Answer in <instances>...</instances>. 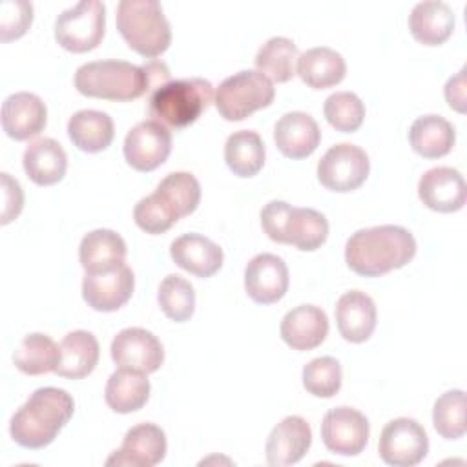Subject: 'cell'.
<instances>
[{
    "mask_svg": "<svg viewBox=\"0 0 467 467\" xmlns=\"http://www.w3.org/2000/svg\"><path fill=\"white\" fill-rule=\"evenodd\" d=\"M416 254L412 234L396 224H381L354 232L345 244V261L363 277H378L405 266Z\"/></svg>",
    "mask_w": 467,
    "mask_h": 467,
    "instance_id": "cell-1",
    "label": "cell"
},
{
    "mask_svg": "<svg viewBox=\"0 0 467 467\" xmlns=\"http://www.w3.org/2000/svg\"><path fill=\"white\" fill-rule=\"evenodd\" d=\"M73 398L57 387L36 389L13 414L11 438L26 449L47 447L73 416Z\"/></svg>",
    "mask_w": 467,
    "mask_h": 467,
    "instance_id": "cell-2",
    "label": "cell"
},
{
    "mask_svg": "<svg viewBox=\"0 0 467 467\" xmlns=\"http://www.w3.org/2000/svg\"><path fill=\"white\" fill-rule=\"evenodd\" d=\"M261 226L265 234L283 244L297 250H317L328 237L327 217L314 208H297L285 201H270L261 210Z\"/></svg>",
    "mask_w": 467,
    "mask_h": 467,
    "instance_id": "cell-3",
    "label": "cell"
},
{
    "mask_svg": "<svg viewBox=\"0 0 467 467\" xmlns=\"http://www.w3.org/2000/svg\"><path fill=\"white\" fill-rule=\"evenodd\" d=\"M75 88L86 97L126 102L148 91V78L142 66L124 60H93L75 71Z\"/></svg>",
    "mask_w": 467,
    "mask_h": 467,
    "instance_id": "cell-4",
    "label": "cell"
},
{
    "mask_svg": "<svg viewBox=\"0 0 467 467\" xmlns=\"http://www.w3.org/2000/svg\"><path fill=\"white\" fill-rule=\"evenodd\" d=\"M213 100V86L206 78H179L157 88L150 95V115L166 128L193 124Z\"/></svg>",
    "mask_w": 467,
    "mask_h": 467,
    "instance_id": "cell-5",
    "label": "cell"
},
{
    "mask_svg": "<svg viewBox=\"0 0 467 467\" xmlns=\"http://www.w3.org/2000/svg\"><path fill=\"white\" fill-rule=\"evenodd\" d=\"M115 16L119 33L139 55L153 58L170 47V22L157 0H122Z\"/></svg>",
    "mask_w": 467,
    "mask_h": 467,
    "instance_id": "cell-6",
    "label": "cell"
},
{
    "mask_svg": "<svg viewBox=\"0 0 467 467\" xmlns=\"http://www.w3.org/2000/svg\"><path fill=\"white\" fill-rule=\"evenodd\" d=\"M275 89L268 77L257 69H244L224 78L215 95V108L224 120L237 122L274 102Z\"/></svg>",
    "mask_w": 467,
    "mask_h": 467,
    "instance_id": "cell-7",
    "label": "cell"
},
{
    "mask_svg": "<svg viewBox=\"0 0 467 467\" xmlns=\"http://www.w3.org/2000/svg\"><path fill=\"white\" fill-rule=\"evenodd\" d=\"M106 31V7L99 0H82L62 11L55 22V40L71 53L95 49Z\"/></svg>",
    "mask_w": 467,
    "mask_h": 467,
    "instance_id": "cell-8",
    "label": "cell"
},
{
    "mask_svg": "<svg viewBox=\"0 0 467 467\" xmlns=\"http://www.w3.org/2000/svg\"><path fill=\"white\" fill-rule=\"evenodd\" d=\"M370 171V161L363 148L348 142L336 144L317 162L319 182L332 192L358 190Z\"/></svg>",
    "mask_w": 467,
    "mask_h": 467,
    "instance_id": "cell-9",
    "label": "cell"
},
{
    "mask_svg": "<svg viewBox=\"0 0 467 467\" xmlns=\"http://www.w3.org/2000/svg\"><path fill=\"white\" fill-rule=\"evenodd\" d=\"M378 452L392 467L418 465L429 452L427 432L412 418H396L383 427Z\"/></svg>",
    "mask_w": 467,
    "mask_h": 467,
    "instance_id": "cell-10",
    "label": "cell"
},
{
    "mask_svg": "<svg viewBox=\"0 0 467 467\" xmlns=\"http://www.w3.org/2000/svg\"><path fill=\"white\" fill-rule=\"evenodd\" d=\"M368 420L352 407L330 409L321 421L325 447L339 456H356L368 443Z\"/></svg>",
    "mask_w": 467,
    "mask_h": 467,
    "instance_id": "cell-11",
    "label": "cell"
},
{
    "mask_svg": "<svg viewBox=\"0 0 467 467\" xmlns=\"http://www.w3.org/2000/svg\"><path fill=\"white\" fill-rule=\"evenodd\" d=\"M111 359L119 368L151 374L161 368L164 350L155 334L140 327L122 328L111 341Z\"/></svg>",
    "mask_w": 467,
    "mask_h": 467,
    "instance_id": "cell-12",
    "label": "cell"
},
{
    "mask_svg": "<svg viewBox=\"0 0 467 467\" xmlns=\"http://www.w3.org/2000/svg\"><path fill=\"white\" fill-rule=\"evenodd\" d=\"M171 151L170 130L150 119L133 126L124 139L126 162L137 171H151L159 168Z\"/></svg>",
    "mask_w": 467,
    "mask_h": 467,
    "instance_id": "cell-13",
    "label": "cell"
},
{
    "mask_svg": "<svg viewBox=\"0 0 467 467\" xmlns=\"http://www.w3.org/2000/svg\"><path fill=\"white\" fill-rule=\"evenodd\" d=\"M166 456V434L155 423H139L131 427L119 451H115L106 465L119 467H153Z\"/></svg>",
    "mask_w": 467,
    "mask_h": 467,
    "instance_id": "cell-14",
    "label": "cell"
},
{
    "mask_svg": "<svg viewBox=\"0 0 467 467\" xmlns=\"http://www.w3.org/2000/svg\"><path fill=\"white\" fill-rule=\"evenodd\" d=\"M135 275L128 265L109 272L88 274L82 279V297L93 310L115 312L131 297Z\"/></svg>",
    "mask_w": 467,
    "mask_h": 467,
    "instance_id": "cell-15",
    "label": "cell"
},
{
    "mask_svg": "<svg viewBox=\"0 0 467 467\" xmlns=\"http://www.w3.org/2000/svg\"><path fill=\"white\" fill-rule=\"evenodd\" d=\"M286 263L274 254H257L244 268V290L259 305L277 303L288 290Z\"/></svg>",
    "mask_w": 467,
    "mask_h": 467,
    "instance_id": "cell-16",
    "label": "cell"
},
{
    "mask_svg": "<svg viewBox=\"0 0 467 467\" xmlns=\"http://www.w3.org/2000/svg\"><path fill=\"white\" fill-rule=\"evenodd\" d=\"M418 195L427 208L441 213H452L462 210L465 204V181L458 170L436 166L420 177Z\"/></svg>",
    "mask_w": 467,
    "mask_h": 467,
    "instance_id": "cell-17",
    "label": "cell"
},
{
    "mask_svg": "<svg viewBox=\"0 0 467 467\" xmlns=\"http://www.w3.org/2000/svg\"><path fill=\"white\" fill-rule=\"evenodd\" d=\"M312 443V431L305 418L286 416L268 434L265 452L272 467H286L297 463Z\"/></svg>",
    "mask_w": 467,
    "mask_h": 467,
    "instance_id": "cell-18",
    "label": "cell"
},
{
    "mask_svg": "<svg viewBox=\"0 0 467 467\" xmlns=\"http://www.w3.org/2000/svg\"><path fill=\"white\" fill-rule=\"evenodd\" d=\"M46 122V104L35 93H13L2 104V130L15 140H27L38 135Z\"/></svg>",
    "mask_w": 467,
    "mask_h": 467,
    "instance_id": "cell-19",
    "label": "cell"
},
{
    "mask_svg": "<svg viewBox=\"0 0 467 467\" xmlns=\"http://www.w3.org/2000/svg\"><path fill=\"white\" fill-rule=\"evenodd\" d=\"M279 334L294 350H312L325 341L328 334V317L316 305H299L285 314Z\"/></svg>",
    "mask_w": 467,
    "mask_h": 467,
    "instance_id": "cell-20",
    "label": "cell"
},
{
    "mask_svg": "<svg viewBox=\"0 0 467 467\" xmlns=\"http://www.w3.org/2000/svg\"><path fill=\"white\" fill-rule=\"evenodd\" d=\"M277 150L288 159H305L316 151L321 140V130L314 117L305 111L285 113L274 128Z\"/></svg>",
    "mask_w": 467,
    "mask_h": 467,
    "instance_id": "cell-21",
    "label": "cell"
},
{
    "mask_svg": "<svg viewBox=\"0 0 467 467\" xmlns=\"http://www.w3.org/2000/svg\"><path fill=\"white\" fill-rule=\"evenodd\" d=\"M376 305L361 290L345 292L336 303L337 330L350 343L367 341L376 328Z\"/></svg>",
    "mask_w": 467,
    "mask_h": 467,
    "instance_id": "cell-22",
    "label": "cell"
},
{
    "mask_svg": "<svg viewBox=\"0 0 467 467\" xmlns=\"http://www.w3.org/2000/svg\"><path fill=\"white\" fill-rule=\"evenodd\" d=\"M170 255L177 266L197 275L212 277L223 266V250L201 234H184L170 246Z\"/></svg>",
    "mask_w": 467,
    "mask_h": 467,
    "instance_id": "cell-23",
    "label": "cell"
},
{
    "mask_svg": "<svg viewBox=\"0 0 467 467\" xmlns=\"http://www.w3.org/2000/svg\"><path fill=\"white\" fill-rule=\"evenodd\" d=\"M78 259L88 274L109 272L124 265L126 243L124 239L108 228H97L88 232L78 246Z\"/></svg>",
    "mask_w": 467,
    "mask_h": 467,
    "instance_id": "cell-24",
    "label": "cell"
},
{
    "mask_svg": "<svg viewBox=\"0 0 467 467\" xmlns=\"http://www.w3.org/2000/svg\"><path fill=\"white\" fill-rule=\"evenodd\" d=\"M24 171L38 186H51L66 175L67 155L64 148L49 137L33 140L22 157Z\"/></svg>",
    "mask_w": 467,
    "mask_h": 467,
    "instance_id": "cell-25",
    "label": "cell"
},
{
    "mask_svg": "<svg viewBox=\"0 0 467 467\" xmlns=\"http://www.w3.org/2000/svg\"><path fill=\"white\" fill-rule=\"evenodd\" d=\"M410 35L423 46L443 44L454 29V13L445 2H420L409 15Z\"/></svg>",
    "mask_w": 467,
    "mask_h": 467,
    "instance_id": "cell-26",
    "label": "cell"
},
{
    "mask_svg": "<svg viewBox=\"0 0 467 467\" xmlns=\"http://www.w3.org/2000/svg\"><path fill=\"white\" fill-rule=\"evenodd\" d=\"M347 64L336 49L319 46L306 49L297 58V75L312 89H327L345 78Z\"/></svg>",
    "mask_w": 467,
    "mask_h": 467,
    "instance_id": "cell-27",
    "label": "cell"
},
{
    "mask_svg": "<svg viewBox=\"0 0 467 467\" xmlns=\"http://www.w3.org/2000/svg\"><path fill=\"white\" fill-rule=\"evenodd\" d=\"M99 356L97 337L88 330H73L60 341V361L55 372L69 379L86 378L97 367Z\"/></svg>",
    "mask_w": 467,
    "mask_h": 467,
    "instance_id": "cell-28",
    "label": "cell"
},
{
    "mask_svg": "<svg viewBox=\"0 0 467 467\" xmlns=\"http://www.w3.org/2000/svg\"><path fill=\"white\" fill-rule=\"evenodd\" d=\"M67 135L78 150L97 153L111 144L115 128L108 113L97 109H80L67 120Z\"/></svg>",
    "mask_w": 467,
    "mask_h": 467,
    "instance_id": "cell-29",
    "label": "cell"
},
{
    "mask_svg": "<svg viewBox=\"0 0 467 467\" xmlns=\"http://www.w3.org/2000/svg\"><path fill=\"white\" fill-rule=\"evenodd\" d=\"M148 374L119 368L115 370L106 383L104 398L111 410L119 414H130L142 409L150 398V381Z\"/></svg>",
    "mask_w": 467,
    "mask_h": 467,
    "instance_id": "cell-30",
    "label": "cell"
},
{
    "mask_svg": "<svg viewBox=\"0 0 467 467\" xmlns=\"http://www.w3.org/2000/svg\"><path fill=\"white\" fill-rule=\"evenodd\" d=\"M454 128L440 115H421L418 117L410 130L409 140L412 150L425 159H438L447 155L454 146Z\"/></svg>",
    "mask_w": 467,
    "mask_h": 467,
    "instance_id": "cell-31",
    "label": "cell"
},
{
    "mask_svg": "<svg viewBox=\"0 0 467 467\" xmlns=\"http://www.w3.org/2000/svg\"><path fill=\"white\" fill-rule=\"evenodd\" d=\"M265 144L252 130L234 131L224 144V161L237 177H254L265 166Z\"/></svg>",
    "mask_w": 467,
    "mask_h": 467,
    "instance_id": "cell-32",
    "label": "cell"
},
{
    "mask_svg": "<svg viewBox=\"0 0 467 467\" xmlns=\"http://www.w3.org/2000/svg\"><path fill=\"white\" fill-rule=\"evenodd\" d=\"M60 361V345L49 336L35 332L27 334L13 354L15 367L29 376L55 372Z\"/></svg>",
    "mask_w": 467,
    "mask_h": 467,
    "instance_id": "cell-33",
    "label": "cell"
},
{
    "mask_svg": "<svg viewBox=\"0 0 467 467\" xmlns=\"http://www.w3.org/2000/svg\"><path fill=\"white\" fill-rule=\"evenodd\" d=\"M297 46L286 36L268 38L255 55V67L270 80L283 84L297 73Z\"/></svg>",
    "mask_w": 467,
    "mask_h": 467,
    "instance_id": "cell-34",
    "label": "cell"
},
{
    "mask_svg": "<svg viewBox=\"0 0 467 467\" xmlns=\"http://www.w3.org/2000/svg\"><path fill=\"white\" fill-rule=\"evenodd\" d=\"M155 192L168 202L177 217L190 215L197 210L201 201V184L188 171L168 173L155 188Z\"/></svg>",
    "mask_w": 467,
    "mask_h": 467,
    "instance_id": "cell-35",
    "label": "cell"
},
{
    "mask_svg": "<svg viewBox=\"0 0 467 467\" xmlns=\"http://www.w3.org/2000/svg\"><path fill=\"white\" fill-rule=\"evenodd\" d=\"M161 310L175 323H184L195 310V292L190 281L181 275L170 274L161 281L157 294Z\"/></svg>",
    "mask_w": 467,
    "mask_h": 467,
    "instance_id": "cell-36",
    "label": "cell"
},
{
    "mask_svg": "<svg viewBox=\"0 0 467 467\" xmlns=\"http://www.w3.org/2000/svg\"><path fill=\"white\" fill-rule=\"evenodd\" d=\"M432 423L436 432L445 440H458L465 434V392L460 389L441 394L432 409Z\"/></svg>",
    "mask_w": 467,
    "mask_h": 467,
    "instance_id": "cell-37",
    "label": "cell"
},
{
    "mask_svg": "<svg viewBox=\"0 0 467 467\" xmlns=\"http://www.w3.org/2000/svg\"><path fill=\"white\" fill-rule=\"evenodd\" d=\"M325 119L341 133L356 131L365 119V104L352 91L332 93L323 106Z\"/></svg>",
    "mask_w": 467,
    "mask_h": 467,
    "instance_id": "cell-38",
    "label": "cell"
},
{
    "mask_svg": "<svg viewBox=\"0 0 467 467\" xmlns=\"http://www.w3.org/2000/svg\"><path fill=\"white\" fill-rule=\"evenodd\" d=\"M303 387L316 398H332L341 389V365L332 356L312 359L303 368Z\"/></svg>",
    "mask_w": 467,
    "mask_h": 467,
    "instance_id": "cell-39",
    "label": "cell"
},
{
    "mask_svg": "<svg viewBox=\"0 0 467 467\" xmlns=\"http://www.w3.org/2000/svg\"><path fill=\"white\" fill-rule=\"evenodd\" d=\"M133 219L140 230L151 235L164 234L179 221L177 213L168 206V202L157 192L142 197L135 204Z\"/></svg>",
    "mask_w": 467,
    "mask_h": 467,
    "instance_id": "cell-40",
    "label": "cell"
},
{
    "mask_svg": "<svg viewBox=\"0 0 467 467\" xmlns=\"http://www.w3.org/2000/svg\"><path fill=\"white\" fill-rule=\"evenodd\" d=\"M33 22V5L26 0H4L0 5L2 42L20 38Z\"/></svg>",
    "mask_w": 467,
    "mask_h": 467,
    "instance_id": "cell-41",
    "label": "cell"
},
{
    "mask_svg": "<svg viewBox=\"0 0 467 467\" xmlns=\"http://www.w3.org/2000/svg\"><path fill=\"white\" fill-rule=\"evenodd\" d=\"M2 175V224L11 223L16 219L22 212L24 206V193L16 179H13L9 173H0Z\"/></svg>",
    "mask_w": 467,
    "mask_h": 467,
    "instance_id": "cell-42",
    "label": "cell"
},
{
    "mask_svg": "<svg viewBox=\"0 0 467 467\" xmlns=\"http://www.w3.org/2000/svg\"><path fill=\"white\" fill-rule=\"evenodd\" d=\"M465 73H467V66H463L454 77H451L445 84V100L447 104L460 111L465 113L467 108V82H465Z\"/></svg>",
    "mask_w": 467,
    "mask_h": 467,
    "instance_id": "cell-43",
    "label": "cell"
},
{
    "mask_svg": "<svg viewBox=\"0 0 467 467\" xmlns=\"http://www.w3.org/2000/svg\"><path fill=\"white\" fill-rule=\"evenodd\" d=\"M146 78H148V91H155L157 88L168 84L170 78V69L162 60H150L142 66Z\"/></svg>",
    "mask_w": 467,
    "mask_h": 467,
    "instance_id": "cell-44",
    "label": "cell"
}]
</instances>
